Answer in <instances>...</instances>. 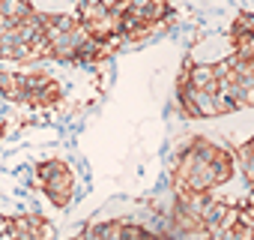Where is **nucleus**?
<instances>
[{
    "label": "nucleus",
    "mask_w": 254,
    "mask_h": 240,
    "mask_svg": "<svg viewBox=\"0 0 254 240\" xmlns=\"http://www.w3.org/2000/svg\"><path fill=\"white\" fill-rule=\"evenodd\" d=\"M233 168H236V159L227 147H218L209 138H191L180 153V162L174 171V189L189 195L212 192L215 186L233 177Z\"/></svg>",
    "instance_id": "nucleus-1"
},
{
    "label": "nucleus",
    "mask_w": 254,
    "mask_h": 240,
    "mask_svg": "<svg viewBox=\"0 0 254 240\" xmlns=\"http://www.w3.org/2000/svg\"><path fill=\"white\" fill-rule=\"evenodd\" d=\"M3 99L21 102V105H54L63 99V87L45 75V72H6L3 81Z\"/></svg>",
    "instance_id": "nucleus-2"
},
{
    "label": "nucleus",
    "mask_w": 254,
    "mask_h": 240,
    "mask_svg": "<svg viewBox=\"0 0 254 240\" xmlns=\"http://www.w3.org/2000/svg\"><path fill=\"white\" fill-rule=\"evenodd\" d=\"M36 183L54 207H66L75 192V174L63 159H45L36 165Z\"/></svg>",
    "instance_id": "nucleus-3"
},
{
    "label": "nucleus",
    "mask_w": 254,
    "mask_h": 240,
    "mask_svg": "<svg viewBox=\"0 0 254 240\" xmlns=\"http://www.w3.org/2000/svg\"><path fill=\"white\" fill-rule=\"evenodd\" d=\"M6 135V120H0V138Z\"/></svg>",
    "instance_id": "nucleus-4"
}]
</instances>
